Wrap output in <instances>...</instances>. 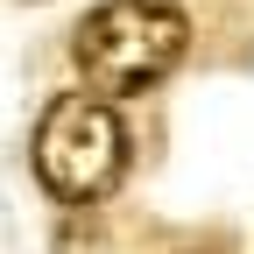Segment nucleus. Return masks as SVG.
<instances>
[{"instance_id": "1", "label": "nucleus", "mask_w": 254, "mask_h": 254, "mask_svg": "<svg viewBox=\"0 0 254 254\" xmlns=\"http://www.w3.org/2000/svg\"><path fill=\"white\" fill-rule=\"evenodd\" d=\"M28 163H36V184L57 205L92 212L99 198H113L127 177V120L106 92H57L43 106L36 134H28Z\"/></svg>"}, {"instance_id": "2", "label": "nucleus", "mask_w": 254, "mask_h": 254, "mask_svg": "<svg viewBox=\"0 0 254 254\" xmlns=\"http://www.w3.org/2000/svg\"><path fill=\"white\" fill-rule=\"evenodd\" d=\"M184 50H190V14L177 0H99L71 36L78 78L106 99H134L163 85L184 64Z\"/></svg>"}]
</instances>
